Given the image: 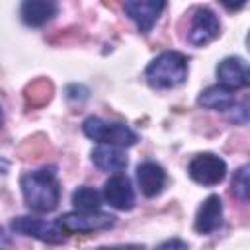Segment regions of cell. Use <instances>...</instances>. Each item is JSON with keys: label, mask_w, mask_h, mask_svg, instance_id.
Masks as SVG:
<instances>
[{"label": "cell", "mask_w": 250, "mask_h": 250, "mask_svg": "<svg viewBox=\"0 0 250 250\" xmlns=\"http://www.w3.org/2000/svg\"><path fill=\"white\" fill-rule=\"evenodd\" d=\"M248 191H250V180H248V166H242L234 172V178H232V193L242 199V201H248Z\"/></svg>", "instance_id": "cell-17"}, {"label": "cell", "mask_w": 250, "mask_h": 250, "mask_svg": "<svg viewBox=\"0 0 250 250\" xmlns=\"http://www.w3.org/2000/svg\"><path fill=\"white\" fill-rule=\"evenodd\" d=\"M221 25L217 16L207 10V8H199L193 12L191 18V25H189V43L195 47H203L207 43H211L213 39L219 37Z\"/></svg>", "instance_id": "cell-8"}, {"label": "cell", "mask_w": 250, "mask_h": 250, "mask_svg": "<svg viewBox=\"0 0 250 250\" xmlns=\"http://www.w3.org/2000/svg\"><path fill=\"white\" fill-rule=\"evenodd\" d=\"M145 76L148 84L156 90H170L186 82L188 78V59L178 51L160 53L146 66Z\"/></svg>", "instance_id": "cell-2"}, {"label": "cell", "mask_w": 250, "mask_h": 250, "mask_svg": "<svg viewBox=\"0 0 250 250\" xmlns=\"http://www.w3.org/2000/svg\"><path fill=\"white\" fill-rule=\"evenodd\" d=\"M154 250H188V244L180 238H170V240H164L162 244H158Z\"/></svg>", "instance_id": "cell-18"}, {"label": "cell", "mask_w": 250, "mask_h": 250, "mask_svg": "<svg viewBox=\"0 0 250 250\" xmlns=\"http://www.w3.org/2000/svg\"><path fill=\"white\" fill-rule=\"evenodd\" d=\"M223 223V201L219 195H209L197 209L195 230L199 234H211Z\"/></svg>", "instance_id": "cell-11"}, {"label": "cell", "mask_w": 250, "mask_h": 250, "mask_svg": "<svg viewBox=\"0 0 250 250\" xmlns=\"http://www.w3.org/2000/svg\"><path fill=\"white\" fill-rule=\"evenodd\" d=\"M188 172L191 180L201 186H217L227 176V164L221 156L213 152H201L189 162Z\"/></svg>", "instance_id": "cell-5"}, {"label": "cell", "mask_w": 250, "mask_h": 250, "mask_svg": "<svg viewBox=\"0 0 250 250\" xmlns=\"http://www.w3.org/2000/svg\"><path fill=\"white\" fill-rule=\"evenodd\" d=\"M92 162L104 172H121L127 168V156L117 146L100 145L92 150Z\"/></svg>", "instance_id": "cell-14"}, {"label": "cell", "mask_w": 250, "mask_h": 250, "mask_svg": "<svg viewBox=\"0 0 250 250\" xmlns=\"http://www.w3.org/2000/svg\"><path fill=\"white\" fill-rule=\"evenodd\" d=\"M217 78L219 86L234 92L240 88H246L250 84V72L248 64L240 57H227L217 64Z\"/></svg>", "instance_id": "cell-7"}, {"label": "cell", "mask_w": 250, "mask_h": 250, "mask_svg": "<svg viewBox=\"0 0 250 250\" xmlns=\"http://www.w3.org/2000/svg\"><path fill=\"white\" fill-rule=\"evenodd\" d=\"M137 182H139L143 195L156 197L158 193H162V189L166 186V172L160 164L148 160V162H143L137 166Z\"/></svg>", "instance_id": "cell-12"}, {"label": "cell", "mask_w": 250, "mask_h": 250, "mask_svg": "<svg viewBox=\"0 0 250 250\" xmlns=\"http://www.w3.org/2000/svg\"><path fill=\"white\" fill-rule=\"evenodd\" d=\"M57 223L61 225V229L66 234L78 232V234H86V232H94V230H105L111 229L115 223V217L107 215V213H66L62 217L57 219Z\"/></svg>", "instance_id": "cell-6"}, {"label": "cell", "mask_w": 250, "mask_h": 250, "mask_svg": "<svg viewBox=\"0 0 250 250\" xmlns=\"http://www.w3.org/2000/svg\"><path fill=\"white\" fill-rule=\"evenodd\" d=\"M82 131L88 139L98 141L102 145L107 146H117V148H125V146H133L139 137L137 133L125 125V123H109L104 121L100 117H88L82 123Z\"/></svg>", "instance_id": "cell-3"}, {"label": "cell", "mask_w": 250, "mask_h": 250, "mask_svg": "<svg viewBox=\"0 0 250 250\" xmlns=\"http://www.w3.org/2000/svg\"><path fill=\"white\" fill-rule=\"evenodd\" d=\"M72 205L78 213H98L102 207V195L94 188L82 186L72 193Z\"/></svg>", "instance_id": "cell-16"}, {"label": "cell", "mask_w": 250, "mask_h": 250, "mask_svg": "<svg viewBox=\"0 0 250 250\" xmlns=\"http://www.w3.org/2000/svg\"><path fill=\"white\" fill-rule=\"evenodd\" d=\"M197 104L207 107V109H217V111H227L232 109L236 100H234V92L223 88V86H209L207 90H203L197 98Z\"/></svg>", "instance_id": "cell-15"}, {"label": "cell", "mask_w": 250, "mask_h": 250, "mask_svg": "<svg viewBox=\"0 0 250 250\" xmlns=\"http://www.w3.org/2000/svg\"><path fill=\"white\" fill-rule=\"evenodd\" d=\"M0 242H8V238H6V234H4V230L0 229ZM0 250H4L2 246H0Z\"/></svg>", "instance_id": "cell-20"}, {"label": "cell", "mask_w": 250, "mask_h": 250, "mask_svg": "<svg viewBox=\"0 0 250 250\" xmlns=\"http://www.w3.org/2000/svg\"><path fill=\"white\" fill-rule=\"evenodd\" d=\"M2 119H4V117H2V111H0V125H2Z\"/></svg>", "instance_id": "cell-21"}, {"label": "cell", "mask_w": 250, "mask_h": 250, "mask_svg": "<svg viewBox=\"0 0 250 250\" xmlns=\"http://www.w3.org/2000/svg\"><path fill=\"white\" fill-rule=\"evenodd\" d=\"M23 199L31 211L37 213H51L59 205L61 188L57 176L51 170H35L27 172L20 180Z\"/></svg>", "instance_id": "cell-1"}, {"label": "cell", "mask_w": 250, "mask_h": 250, "mask_svg": "<svg viewBox=\"0 0 250 250\" xmlns=\"http://www.w3.org/2000/svg\"><path fill=\"white\" fill-rule=\"evenodd\" d=\"M104 199L119 209V211H129L135 207V191L131 188V182L127 176L123 174H115L111 176L105 184H104Z\"/></svg>", "instance_id": "cell-9"}, {"label": "cell", "mask_w": 250, "mask_h": 250, "mask_svg": "<svg viewBox=\"0 0 250 250\" xmlns=\"http://www.w3.org/2000/svg\"><path fill=\"white\" fill-rule=\"evenodd\" d=\"M98 250H143V246H137V244H127V246H102Z\"/></svg>", "instance_id": "cell-19"}, {"label": "cell", "mask_w": 250, "mask_h": 250, "mask_svg": "<svg viewBox=\"0 0 250 250\" xmlns=\"http://www.w3.org/2000/svg\"><path fill=\"white\" fill-rule=\"evenodd\" d=\"M12 230L49 244H61L66 238V232L57 221H45L37 217H16L12 221Z\"/></svg>", "instance_id": "cell-4"}, {"label": "cell", "mask_w": 250, "mask_h": 250, "mask_svg": "<svg viewBox=\"0 0 250 250\" xmlns=\"http://www.w3.org/2000/svg\"><path fill=\"white\" fill-rule=\"evenodd\" d=\"M20 14H21V20L25 25L41 27L57 14V6L53 2H45V0H27L21 4Z\"/></svg>", "instance_id": "cell-13"}, {"label": "cell", "mask_w": 250, "mask_h": 250, "mask_svg": "<svg viewBox=\"0 0 250 250\" xmlns=\"http://www.w3.org/2000/svg\"><path fill=\"white\" fill-rule=\"evenodd\" d=\"M125 12L127 16L137 23L141 33H148L152 29V25L156 23L160 12L166 8L164 2H156V0H131L125 2Z\"/></svg>", "instance_id": "cell-10"}]
</instances>
